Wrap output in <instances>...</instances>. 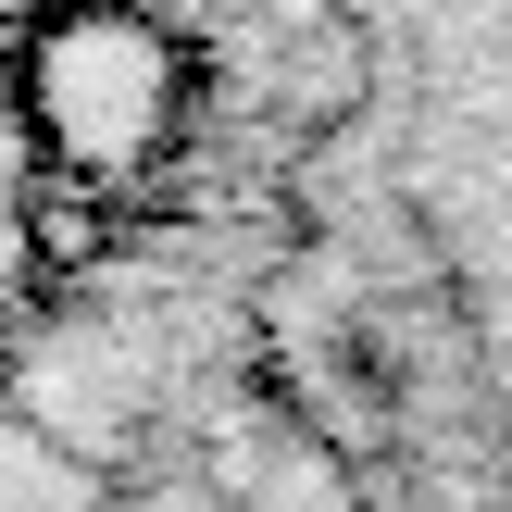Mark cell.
<instances>
[{"mask_svg":"<svg viewBox=\"0 0 512 512\" xmlns=\"http://www.w3.org/2000/svg\"><path fill=\"white\" fill-rule=\"evenodd\" d=\"M175 113V50L138 13H63L25 63V125H38V163L75 175H125Z\"/></svg>","mask_w":512,"mask_h":512,"instance_id":"obj_1","label":"cell"},{"mask_svg":"<svg viewBox=\"0 0 512 512\" xmlns=\"http://www.w3.org/2000/svg\"><path fill=\"white\" fill-rule=\"evenodd\" d=\"M38 175V125H25V88H0V200Z\"/></svg>","mask_w":512,"mask_h":512,"instance_id":"obj_2","label":"cell"},{"mask_svg":"<svg viewBox=\"0 0 512 512\" xmlns=\"http://www.w3.org/2000/svg\"><path fill=\"white\" fill-rule=\"evenodd\" d=\"M0 13H25V0H0Z\"/></svg>","mask_w":512,"mask_h":512,"instance_id":"obj_3","label":"cell"}]
</instances>
